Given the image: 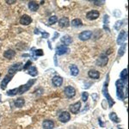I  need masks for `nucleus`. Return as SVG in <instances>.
I'll return each mask as SVG.
<instances>
[{
    "instance_id": "obj_1",
    "label": "nucleus",
    "mask_w": 129,
    "mask_h": 129,
    "mask_svg": "<svg viewBox=\"0 0 129 129\" xmlns=\"http://www.w3.org/2000/svg\"><path fill=\"white\" fill-rule=\"evenodd\" d=\"M108 81H109V75H108V78H107V82L104 83V85H103V94L104 95L106 99L108 100V103H109V108H112V107H113V105L114 104V100L112 99V97L110 96V95L109 94V91H108Z\"/></svg>"
},
{
    "instance_id": "obj_2",
    "label": "nucleus",
    "mask_w": 129,
    "mask_h": 129,
    "mask_svg": "<svg viewBox=\"0 0 129 129\" xmlns=\"http://www.w3.org/2000/svg\"><path fill=\"white\" fill-rule=\"evenodd\" d=\"M35 82H36L35 79H30L26 84L21 85L20 87H18V94L22 95V94H23V93H25L27 90H28V89L33 86V84H34Z\"/></svg>"
},
{
    "instance_id": "obj_3",
    "label": "nucleus",
    "mask_w": 129,
    "mask_h": 129,
    "mask_svg": "<svg viewBox=\"0 0 129 129\" xmlns=\"http://www.w3.org/2000/svg\"><path fill=\"white\" fill-rule=\"evenodd\" d=\"M22 63H21V62H19V63H16L14 64L13 66H11L9 68V71H8V74L9 75H11V76H14L16 72H19V71H21L22 69Z\"/></svg>"
},
{
    "instance_id": "obj_4",
    "label": "nucleus",
    "mask_w": 129,
    "mask_h": 129,
    "mask_svg": "<svg viewBox=\"0 0 129 129\" xmlns=\"http://www.w3.org/2000/svg\"><path fill=\"white\" fill-rule=\"evenodd\" d=\"M64 95L68 98H72L76 95V89H75L72 86H66L64 88Z\"/></svg>"
},
{
    "instance_id": "obj_5",
    "label": "nucleus",
    "mask_w": 129,
    "mask_h": 129,
    "mask_svg": "<svg viewBox=\"0 0 129 129\" xmlns=\"http://www.w3.org/2000/svg\"><path fill=\"white\" fill-rule=\"evenodd\" d=\"M108 61H109V59H108V57L106 55H103L102 54L98 59H96V61H95V63H96L97 66H105L106 64H108Z\"/></svg>"
},
{
    "instance_id": "obj_6",
    "label": "nucleus",
    "mask_w": 129,
    "mask_h": 129,
    "mask_svg": "<svg viewBox=\"0 0 129 129\" xmlns=\"http://www.w3.org/2000/svg\"><path fill=\"white\" fill-rule=\"evenodd\" d=\"M92 35V33L91 31L89 30H85V31H83L82 33H80L79 35H78V38L80 39L81 41H88L89 38L91 37Z\"/></svg>"
},
{
    "instance_id": "obj_7",
    "label": "nucleus",
    "mask_w": 129,
    "mask_h": 129,
    "mask_svg": "<svg viewBox=\"0 0 129 129\" xmlns=\"http://www.w3.org/2000/svg\"><path fill=\"white\" fill-rule=\"evenodd\" d=\"M126 38H127V33H126V31L122 30L121 32L120 33L119 36H118V38H117V44L118 45L123 44L125 42V41L126 40Z\"/></svg>"
},
{
    "instance_id": "obj_8",
    "label": "nucleus",
    "mask_w": 129,
    "mask_h": 129,
    "mask_svg": "<svg viewBox=\"0 0 129 129\" xmlns=\"http://www.w3.org/2000/svg\"><path fill=\"white\" fill-rule=\"evenodd\" d=\"M70 119H71V114L69 112H62L59 116V121L63 122V123H66V122L69 121Z\"/></svg>"
},
{
    "instance_id": "obj_9",
    "label": "nucleus",
    "mask_w": 129,
    "mask_h": 129,
    "mask_svg": "<svg viewBox=\"0 0 129 129\" xmlns=\"http://www.w3.org/2000/svg\"><path fill=\"white\" fill-rule=\"evenodd\" d=\"M100 13L98 10H91V11H89L86 15L87 19L89 20H95L99 17Z\"/></svg>"
},
{
    "instance_id": "obj_10",
    "label": "nucleus",
    "mask_w": 129,
    "mask_h": 129,
    "mask_svg": "<svg viewBox=\"0 0 129 129\" xmlns=\"http://www.w3.org/2000/svg\"><path fill=\"white\" fill-rule=\"evenodd\" d=\"M80 108H81V103L80 102H77L76 103L70 106V111L72 114H78V111L80 110Z\"/></svg>"
},
{
    "instance_id": "obj_11",
    "label": "nucleus",
    "mask_w": 129,
    "mask_h": 129,
    "mask_svg": "<svg viewBox=\"0 0 129 129\" xmlns=\"http://www.w3.org/2000/svg\"><path fill=\"white\" fill-rule=\"evenodd\" d=\"M32 22V18L28 15H23L20 18V23L22 25H28Z\"/></svg>"
},
{
    "instance_id": "obj_12",
    "label": "nucleus",
    "mask_w": 129,
    "mask_h": 129,
    "mask_svg": "<svg viewBox=\"0 0 129 129\" xmlns=\"http://www.w3.org/2000/svg\"><path fill=\"white\" fill-rule=\"evenodd\" d=\"M12 78H13V76H11V75H9V74L6 75V76L5 77V78L2 80V83H1L2 89H6V86H7V84H9L10 81L12 79Z\"/></svg>"
},
{
    "instance_id": "obj_13",
    "label": "nucleus",
    "mask_w": 129,
    "mask_h": 129,
    "mask_svg": "<svg viewBox=\"0 0 129 129\" xmlns=\"http://www.w3.org/2000/svg\"><path fill=\"white\" fill-rule=\"evenodd\" d=\"M52 82H53V84L54 86L60 87L62 85V84H63V78H62L60 76H54L53 78Z\"/></svg>"
},
{
    "instance_id": "obj_14",
    "label": "nucleus",
    "mask_w": 129,
    "mask_h": 129,
    "mask_svg": "<svg viewBox=\"0 0 129 129\" xmlns=\"http://www.w3.org/2000/svg\"><path fill=\"white\" fill-rule=\"evenodd\" d=\"M68 52V47H66L64 45H61V46H59L56 49V54L57 55H62V54H64Z\"/></svg>"
},
{
    "instance_id": "obj_15",
    "label": "nucleus",
    "mask_w": 129,
    "mask_h": 129,
    "mask_svg": "<svg viewBox=\"0 0 129 129\" xmlns=\"http://www.w3.org/2000/svg\"><path fill=\"white\" fill-rule=\"evenodd\" d=\"M59 25L61 28H67L70 25V21L67 17H62L59 21Z\"/></svg>"
},
{
    "instance_id": "obj_16",
    "label": "nucleus",
    "mask_w": 129,
    "mask_h": 129,
    "mask_svg": "<svg viewBox=\"0 0 129 129\" xmlns=\"http://www.w3.org/2000/svg\"><path fill=\"white\" fill-rule=\"evenodd\" d=\"M42 126L44 129H53L54 128V123H53V120H46L43 121Z\"/></svg>"
},
{
    "instance_id": "obj_17",
    "label": "nucleus",
    "mask_w": 129,
    "mask_h": 129,
    "mask_svg": "<svg viewBox=\"0 0 129 129\" xmlns=\"http://www.w3.org/2000/svg\"><path fill=\"white\" fill-rule=\"evenodd\" d=\"M15 55H16V52L12 49L6 50L5 53H4V56H5V58H6V59H13Z\"/></svg>"
},
{
    "instance_id": "obj_18",
    "label": "nucleus",
    "mask_w": 129,
    "mask_h": 129,
    "mask_svg": "<svg viewBox=\"0 0 129 129\" xmlns=\"http://www.w3.org/2000/svg\"><path fill=\"white\" fill-rule=\"evenodd\" d=\"M60 41H61V42L64 44V46L66 47V46L70 45L71 43L72 42V38L71 36H69V35H64Z\"/></svg>"
},
{
    "instance_id": "obj_19",
    "label": "nucleus",
    "mask_w": 129,
    "mask_h": 129,
    "mask_svg": "<svg viewBox=\"0 0 129 129\" xmlns=\"http://www.w3.org/2000/svg\"><path fill=\"white\" fill-rule=\"evenodd\" d=\"M88 75L90 78H93V79H98L99 77H100V72L95 70H90V71H89Z\"/></svg>"
},
{
    "instance_id": "obj_20",
    "label": "nucleus",
    "mask_w": 129,
    "mask_h": 129,
    "mask_svg": "<svg viewBox=\"0 0 129 129\" xmlns=\"http://www.w3.org/2000/svg\"><path fill=\"white\" fill-rule=\"evenodd\" d=\"M82 25H83V22L79 18H76V19L72 21V26L74 27V28H79Z\"/></svg>"
},
{
    "instance_id": "obj_21",
    "label": "nucleus",
    "mask_w": 129,
    "mask_h": 129,
    "mask_svg": "<svg viewBox=\"0 0 129 129\" xmlns=\"http://www.w3.org/2000/svg\"><path fill=\"white\" fill-rule=\"evenodd\" d=\"M70 72L72 76H77V75L79 73V70H78V66H76L75 64L70 66Z\"/></svg>"
},
{
    "instance_id": "obj_22",
    "label": "nucleus",
    "mask_w": 129,
    "mask_h": 129,
    "mask_svg": "<svg viewBox=\"0 0 129 129\" xmlns=\"http://www.w3.org/2000/svg\"><path fill=\"white\" fill-rule=\"evenodd\" d=\"M28 72L30 76L32 77H35L37 74H38V71H37V68L35 66H31L28 69Z\"/></svg>"
},
{
    "instance_id": "obj_23",
    "label": "nucleus",
    "mask_w": 129,
    "mask_h": 129,
    "mask_svg": "<svg viewBox=\"0 0 129 129\" xmlns=\"http://www.w3.org/2000/svg\"><path fill=\"white\" fill-rule=\"evenodd\" d=\"M28 8H29V10H32V11H36V10H38V8H39V5H37L35 2L31 1V2L28 3Z\"/></svg>"
},
{
    "instance_id": "obj_24",
    "label": "nucleus",
    "mask_w": 129,
    "mask_h": 129,
    "mask_svg": "<svg viewBox=\"0 0 129 129\" xmlns=\"http://www.w3.org/2000/svg\"><path fill=\"white\" fill-rule=\"evenodd\" d=\"M15 106L16 107H17V108H22V106L24 105V103H25V101H24V99L23 98H21V97H19V98H17L15 101Z\"/></svg>"
},
{
    "instance_id": "obj_25",
    "label": "nucleus",
    "mask_w": 129,
    "mask_h": 129,
    "mask_svg": "<svg viewBox=\"0 0 129 129\" xmlns=\"http://www.w3.org/2000/svg\"><path fill=\"white\" fill-rule=\"evenodd\" d=\"M127 74H128L127 69H124L121 72H120V79L123 80L124 82H126V80H127Z\"/></svg>"
},
{
    "instance_id": "obj_26",
    "label": "nucleus",
    "mask_w": 129,
    "mask_h": 129,
    "mask_svg": "<svg viewBox=\"0 0 129 129\" xmlns=\"http://www.w3.org/2000/svg\"><path fill=\"white\" fill-rule=\"evenodd\" d=\"M109 118H110V120H111L112 121L115 122V123H118V122H120V119L118 118L117 114L114 113V112H112V113L109 114Z\"/></svg>"
},
{
    "instance_id": "obj_27",
    "label": "nucleus",
    "mask_w": 129,
    "mask_h": 129,
    "mask_svg": "<svg viewBox=\"0 0 129 129\" xmlns=\"http://www.w3.org/2000/svg\"><path fill=\"white\" fill-rule=\"evenodd\" d=\"M116 95H117L118 98L120 100H123L125 95H124V92H123V89H117V92H116Z\"/></svg>"
},
{
    "instance_id": "obj_28",
    "label": "nucleus",
    "mask_w": 129,
    "mask_h": 129,
    "mask_svg": "<svg viewBox=\"0 0 129 129\" xmlns=\"http://www.w3.org/2000/svg\"><path fill=\"white\" fill-rule=\"evenodd\" d=\"M126 44H123L121 47H120L119 51H118V55L119 56H123L124 53H125V51H126Z\"/></svg>"
},
{
    "instance_id": "obj_29",
    "label": "nucleus",
    "mask_w": 129,
    "mask_h": 129,
    "mask_svg": "<svg viewBox=\"0 0 129 129\" xmlns=\"http://www.w3.org/2000/svg\"><path fill=\"white\" fill-rule=\"evenodd\" d=\"M32 51L34 52V55H36V56H38V57L43 56V54H44V52H43L42 49H36L35 51V48H33Z\"/></svg>"
},
{
    "instance_id": "obj_30",
    "label": "nucleus",
    "mask_w": 129,
    "mask_h": 129,
    "mask_svg": "<svg viewBox=\"0 0 129 129\" xmlns=\"http://www.w3.org/2000/svg\"><path fill=\"white\" fill-rule=\"evenodd\" d=\"M57 21H58L57 16H52L51 17L48 19V23L50 25H53V24L56 23V22H57Z\"/></svg>"
},
{
    "instance_id": "obj_31",
    "label": "nucleus",
    "mask_w": 129,
    "mask_h": 129,
    "mask_svg": "<svg viewBox=\"0 0 129 129\" xmlns=\"http://www.w3.org/2000/svg\"><path fill=\"white\" fill-rule=\"evenodd\" d=\"M8 95H16V94H18V88L10 89V90H8L7 93H6Z\"/></svg>"
},
{
    "instance_id": "obj_32",
    "label": "nucleus",
    "mask_w": 129,
    "mask_h": 129,
    "mask_svg": "<svg viewBox=\"0 0 129 129\" xmlns=\"http://www.w3.org/2000/svg\"><path fill=\"white\" fill-rule=\"evenodd\" d=\"M122 23H123V21H118V22H116V23L114 24V28H115L116 30H118L120 27H121Z\"/></svg>"
},
{
    "instance_id": "obj_33",
    "label": "nucleus",
    "mask_w": 129,
    "mask_h": 129,
    "mask_svg": "<svg viewBox=\"0 0 129 129\" xmlns=\"http://www.w3.org/2000/svg\"><path fill=\"white\" fill-rule=\"evenodd\" d=\"M88 96H89L88 92H83L82 93V101L86 102L87 100H88Z\"/></svg>"
},
{
    "instance_id": "obj_34",
    "label": "nucleus",
    "mask_w": 129,
    "mask_h": 129,
    "mask_svg": "<svg viewBox=\"0 0 129 129\" xmlns=\"http://www.w3.org/2000/svg\"><path fill=\"white\" fill-rule=\"evenodd\" d=\"M31 64H32V62H31L30 60H28V61L26 63V64L22 66V69H23V70H28V68H29V66H31Z\"/></svg>"
},
{
    "instance_id": "obj_35",
    "label": "nucleus",
    "mask_w": 129,
    "mask_h": 129,
    "mask_svg": "<svg viewBox=\"0 0 129 129\" xmlns=\"http://www.w3.org/2000/svg\"><path fill=\"white\" fill-rule=\"evenodd\" d=\"M104 2L105 1H103V0H101V1H98V2H97V1H95L94 2V4H95V5H103V4H104Z\"/></svg>"
},
{
    "instance_id": "obj_36",
    "label": "nucleus",
    "mask_w": 129,
    "mask_h": 129,
    "mask_svg": "<svg viewBox=\"0 0 129 129\" xmlns=\"http://www.w3.org/2000/svg\"><path fill=\"white\" fill-rule=\"evenodd\" d=\"M48 36H49L48 33H47V32H43L42 33V37H43V38H48Z\"/></svg>"
},
{
    "instance_id": "obj_37",
    "label": "nucleus",
    "mask_w": 129,
    "mask_h": 129,
    "mask_svg": "<svg viewBox=\"0 0 129 129\" xmlns=\"http://www.w3.org/2000/svg\"><path fill=\"white\" fill-rule=\"evenodd\" d=\"M104 22H106V23H108V22H109V16H108V15L104 16Z\"/></svg>"
},
{
    "instance_id": "obj_38",
    "label": "nucleus",
    "mask_w": 129,
    "mask_h": 129,
    "mask_svg": "<svg viewBox=\"0 0 129 129\" xmlns=\"http://www.w3.org/2000/svg\"><path fill=\"white\" fill-rule=\"evenodd\" d=\"M92 96H93V100H94V101H95V100H96L97 95L96 94H92Z\"/></svg>"
},
{
    "instance_id": "obj_39",
    "label": "nucleus",
    "mask_w": 129,
    "mask_h": 129,
    "mask_svg": "<svg viewBox=\"0 0 129 129\" xmlns=\"http://www.w3.org/2000/svg\"><path fill=\"white\" fill-rule=\"evenodd\" d=\"M15 3V1L14 0H10V1H7V4H9V5H11V4H14Z\"/></svg>"
},
{
    "instance_id": "obj_40",
    "label": "nucleus",
    "mask_w": 129,
    "mask_h": 129,
    "mask_svg": "<svg viewBox=\"0 0 129 129\" xmlns=\"http://www.w3.org/2000/svg\"><path fill=\"white\" fill-rule=\"evenodd\" d=\"M35 34H39V30L38 29H35Z\"/></svg>"
},
{
    "instance_id": "obj_41",
    "label": "nucleus",
    "mask_w": 129,
    "mask_h": 129,
    "mask_svg": "<svg viewBox=\"0 0 129 129\" xmlns=\"http://www.w3.org/2000/svg\"><path fill=\"white\" fill-rule=\"evenodd\" d=\"M1 99H2V95H0V102H1Z\"/></svg>"
},
{
    "instance_id": "obj_42",
    "label": "nucleus",
    "mask_w": 129,
    "mask_h": 129,
    "mask_svg": "<svg viewBox=\"0 0 129 129\" xmlns=\"http://www.w3.org/2000/svg\"><path fill=\"white\" fill-rule=\"evenodd\" d=\"M0 77H1V74H0Z\"/></svg>"
},
{
    "instance_id": "obj_43",
    "label": "nucleus",
    "mask_w": 129,
    "mask_h": 129,
    "mask_svg": "<svg viewBox=\"0 0 129 129\" xmlns=\"http://www.w3.org/2000/svg\"><path fill=\"white\" fill-rule=\"evenodd\" d=\"M0 118H1V115H0Z\"/></svg>"
}]
</instances>
